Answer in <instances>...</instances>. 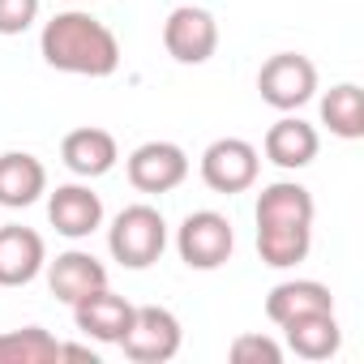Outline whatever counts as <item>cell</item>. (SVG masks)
I'll return each mask as SVG.
<instances>
[{
	"label": "cell",
	"mask_w": 364,
	"mask_h": 364,
	"mask_svg": "<svg viewBox=\"0 0 364 364\" xmlns=\"http://www.w3.org/2000/svg\"><path fill=\"white\" fill-rule=\"evenodd\" d=\"M232 249H236V232L219 210H193L176 228V253L189 270H219L232 262Z\"/></svg>",
	"instance_id": "277c9868"
},
{
	"label": "cell",
	"mask_w": 364,
	"mask_h": 364,
	"mask_svg": "<svg viewBox=\"0 0 364 364\" xmlns=\"http://www.w3.org/2000/svg\"><path fill=\"white\" fill-rule=\"evenodd\" d=\"M116 159H120V146H116V137H112L107 129H99V124H82V129L65 133V141H60V163H65L73 176H82V180L107 176V171L116 167Z\"/></svg>",
	"instance_id": "4fadbf2b"
},
{
	"label": "cell",
	"mask_w": 364,
	"mask_h": 364,
	"mask_svg": "<svg viewBox=\"0 0 364 364\" xmlns=\"http://www.w3.org/2000/svg\"><path fill=\"white\" fill-rule=\"evenodd\" d=\"M48 245L35 228L5 223L0 228V287H26L43 274Z\"/></svg>",
	"instance_id": "8fae6325"
},
{
	"label": "cell",
	"mask_w": 364,
	"mask_h": 364,
	"mask_svg": "<svg viewBox=\"0 0 364 364\" xmlns=\"http://www.w3.org/2000/svg\"><path fill=\"white\" fill-rule=\"evenodd\" d=\"M321 124L343 141H360L364 137V90L355 82L330 86L321 95Z\"/></svg>",
	"instance_id": "d6986e66"
},
{
	"label": "cell",
	"mask_w": 364,
	"mask_h": 364,
	"mask_svg": "<svg viewBox=\"0 0 364 364\" xmlns=\"http://www.w3.org/2000/svg\"><path fill=\"white\" fill-rule=\"evenodd\" d=\"M69 309H73L77 330L86 338H95V343H120L124 330H129V321H133V304L124 296H116L112 287H99V291L73 300Z\"/></svg>",
	"instance_id": "7c38bea8"
},
{
	"label": "cell",
	"mask_w": 364,
	"mask_h": 364,
	"mask_svg": "<svg viewBox=\"0 0 364 364\" xmlns=\"http://www.w3.org/2000/svg\"><path fill=\"white\" fill-rule=\"evenodd\" d=\"M279 330L287 334V351H296L300 360H313V364L338 355V347H343V330H338L334 313H309V317H296Z\"/></svg>",
	"instance_id": "ac0fdd59"
},
{
	"label": "cell",
	"mask_w": 364,
	"mask_h": 364,
	"mask_svg": "<svg viewBox=\"0 0 364 364\" xmlns=\"http://www.w3.org/2000/svg\"><path fill=\"white\" fill-rule=\"evenodd\" d=\"M262 150H266V159H270L274 167H283V171H300V167H309V163L317 159V150H321V133H317L309 120L283 112V120H274V124L266 129Z\"/></svg>",
	"instance_id": "5bb4252c"
},
{
	"label": "cell",
	"mask_w": 364,
	"mask_h": 364,
	"mask_svg": "<svg viewBox=\"0 0 364 364\" xmlns=\"http://www.w3.org/2000/svg\"><path fill=\"white\" fill-rule=\"evenodd\" d=\"M198 171H202V185H206L210 193L236 198V193H245V189L257 185L262 154H257V146L245 141V137H219V141H210V146L202 150Z\"/></svg>",
	"instance_id": "5b68a950"
},
{
	"label": "cell",
	"mask_w": 364,
	"mask_h": 364,
	"mask_svg": "<svg viewBox=\"0 0 364 364\" xmlns=\"http://www.w3.org/2000/svg\"><path fill=\"white\" fill-rule=\"evenodd\" d=\"M313 193L296 180H274L257 193V253L270 270H291L313 249Z\"/></svg>",
	"instance_id": "6da1fadb"
},
{
	"label": "cell",
	"mask_w": 364,
	"mask_h": 364,
	"mask_svg": "<svg viewBox=\"0 0 364 364\" xmlns=\"http://www.w3.org/2000/svg\"><path fill=\"white\" fill-rule=\"evenodd\" d=\"M48 223L65 236V240H86L103 228V198L73 180V185H56L48 193Z\"/></svg>",
	"instance_id": "30bf717a"
},
{
	"label": "cell",
	"mask_w": 364,
	"mask_h": 364,
	"mask_svg": "<svg viewBox=\"0 0 364 364\" xmlns=\"http://www.w3.org/2000/svg\"><path fill=\"white\" fill-rule=\"evenodd\" d=\"M69 5H77V0H69Z\"/></svg>",
	"instance_id": "cb8c5ba5"
},
{
	"label": "cell",
	"mask_w": 364,
	"mask_h": 364,
	"mask_svg": "<svg viewBox=\"0 0 364 364\" xmlns=\"http://www.w3.org/2000/svg\"><path fill=\"white\" fill-rule=\"evenodd\" d=\"M39 56L56 73L73 77H112L120 69V39L112 35L107 22L82 9H65L52 22H43L39 35Z\"/></svg>",
	"instance_id": "7a4b0ae2"
},
{
	"label": "cell",
	"mask_w": 364,
	"mask_h": 364,
	"mask_svg": "<svg viewBox=\"0 0 364 364\" xmlns=\"http://www.w3.org/2000/svg\"><path fill=\"white\" fill-rule=\"evenodd\" d=\"M124 176L137 193H171L189 180V154L176 141H141L124 159Z\"/></svg>",
	"instance_id": "9c48e42d"
},
{
	"label": "cell",
	"mask_w": 364,
	"mask_h": 364,
	"mask_svg": "<svg viewBox=\"0 0 364 364\" xmlns=\"http://www.w3.org/2000/svg\"><path fill=\"white\" fill-rule=\"evenodd\" d=\"M60 338H52L43 326H22L0 334V364H56Z\"/></svg>",
	"instance_id": "ffe728a7"
},
{
	"label": "cell",
	"mask_w": 364,
	"mask_h": 364,
	"mask_svg": "<svg viewBox=\"0 0 364 364\" xmlns=\"http://www.w3.org/2000/svg\"><path fill=\"white\" fill-rule=\"evenodd\" d=\"M180 343H185L180 317L163 304H141V309H133V321H129V330L116 347L133 364H167L180 351Z\"/></svg>",
	"instance_id": "8992f818"
},
{
	"label": "cell",
	"mask_w": 364,
	"mask_h": 364,
	"mask_svg": "<svg viewBox=\"0 0 364 364\" xmlns=\"http://www.w3.org/2000/svg\"><path fill=\"white\" fill-rule=\"evenodd\" d=\"M39 22V0H0V35L14 39Z\"/></svg>",
	"instance_id": "7402d4cb"
},
{
	"label": "cell",
	"mask_w": 364,
	"mask_h": 364,
	"mask_svg": "<svg viewBox=\"0 0 364 364\" xmlns=\"http://www.w3.org/2000/svg\"><path fill=\"white\" fill-rule=\"evenodd\" d=\"M48 270V287L60 304H73L99 287H107V270L95 253H82V249H69V253H56V262L43 266Z\"/></svg>",
	"instance_id": "2e32d148"
},
{
	"label": "cell",
	"mask_w": 364,
	"mask_h": 364,
	"mask_svg": "<svg viewBox=\"0 0 364 364\" xmlns=\"http://www.w3.org/2000/svg\"><path fill=\"white\" fill-rule=\"evenodd\" d=\"M257 95L274 112H300L317 95V65L300 52H274L257 69Z\"/></svg>",
	"instance_id": "52a82bcc"
},
{
	"label": "cell",
	"mask_w": 364,
	"mask_h": 364,
	"mask_svg": "<svg viewBox=\"0 0 364 364\" xmlns=\"http://www.w3.org/2000/svg\"><path fill=\"white\" fill-rule=\"evenodd\" d=\"M163 48L176 65H206L215 52H219V22L210 9L193 5H176L163 22Z\"/></svg>",
	"instance_id": "ba28073f"
},
{
	"label": "cell",
	"mask_w": 364,
	"mask_h": 364,
	"mask_svg": "<svg viewBox=\"0 0 364 364\" xmlns=\"http://www.w3.org/2000/svg\"><path fill=\"white\" fill-rule=\"evenodd\" d=\"M48 193V167L31 150H5L0 154V206L26 210Z\"/></svg>",
	"instance_id": "9a60e30c"
},
{
	"label": "cell",
	"mask_w": 364,
	"mask_h": 364,
	"mask_svg": "<svg viewBox=\"0 0 364 364\" xmlns=\"http://www.w3.org/2000/svg\"><path fill=\"white\" fill-rule=\"evenodd\" d=\"M60 360H90V364H99V355L90 347H77V343H60Z\"/></svg>",
	"instance_id": "603a6c76"
},
{
	"label": "cell",
	"mask_w": 364,
	"mask_h": 364,
	"mask_svg": "<svg viewBox=\"0 0 364 364\" xmlns=\"http://www.w3.org/2000/svg\"><path fill=\"white\" fill-rule=\"evenodd\" d=\"M309 313H334V296H330L326 283H317V279H287V283L270 287L266 317L274 326H287V321L309 317Z\"/></svg>",
	"instance_id": "e0dca14e"
},
{
	"label": "cell",
	"mask_w": 364,
	"mask_h": 364,
	"mask_svg": "<svg viewBox=\"0 0 364 364\" xmlns=\"http://www.w3.org/2000/svg\"><path fill=\"white\" fill-rule=\"evenodd\" d=\"M163 249H167V219L146 202L124 206L107 228V253L124 270H150L163 257Z\"/></svg>",
	"instance_id": "3957f363"
},
{
	"label": "cell",
	"mask_w": 364,
	"mask_h": 364,
	"mask_svg": "<svg viewBox=\"0 0 364 364\" xmlns=\"http://www.w3.org/2000/svg\"><path fill=\"white\" fill-rule=\"evenodd\" d=\"M228 355L236 364H283V347L270 334H236Z\"/></svg>",
	"instance_id": "44dd1931"
}]
</instances>
